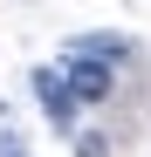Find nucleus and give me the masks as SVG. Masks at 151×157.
I'll use <instances>...</instances> for the list:
<instances>
[{"mask_svg":"<svg viewBox=\"0 0 151 157\" xmlns=\"http://www.w3.org/2000/svg\"><path fill=\"white\" fill-rule=\"evenodd\" d=\"M28 82H35V96H41V109H48V123H55V137H76V109H83V102H76V89H69V75H62V68H35Z\"/></svg>","mask_w":151,"mask_h":157,"instance_id":"1","label":"nucleus"},{"mask_svg":"<svg viewBox=\"0 0 151 157\" xmlns=\"http://www.w3.org/2000/svg\"><path fill=\"white\" fill-rule=\"evenodd\" d=\"M62 75H69L76 102H110V89H117V62H103V55H62Z\"/></svg>","mask_w":151,"mask_h":157,"instance_id":"2","label":"nucleus"},{"mask_svg":"<svg viewBox=\"0 0 151 157\" xmlns=\"http://www.w3.org/2000/svg\"><path fill=\"white\" fill-rule=\"evenodd\" d=\"M69 55H103V62H124V55H131V41H117V34H83Z\"/></svg>","mask_w":151,"mask_h":157,"instance_id":"3","label":"nucleus"},{"mask_svg":"<svg viewBox=\"0 0 151 157\" xmlns=\"http://www.w3.org/2000/svg\"><path fill=\"white\" fill-rule=\"evenodd\" d=\"M76 157H110V144H103V130H76Z\"/></svg>","mask_w":151,"mask_h":157,"instance_id":"4","label":"nucleus"},{"mask_svg":"<svg viewBox=\"0 0 151 157\" xmlns=\"http://www.w3.org/2000/svg\"><path fill=\"white\" fill-rule=\"evenodd\" d=\"M14 150H28V144H21V130H0V157H14Z\"/></svg>","mask_w":151,"mask_h":157,"instance_id":"5","label":"nucleus"},{"mask_svg":"<svg viewBox=\"0 0 151 157\" xmlns=\"http://www.w3.org/2000/svg\"><path fill=\"white\" fill-rule=\"evenodd\" d=\"M0 123H7V102H0Z\"/></svg>","mask_w":151,"mask_h":157,"instance_id":"6","label":"nucleus"},{"mask_svg":"<svg viewBox=\"0 0 151 157\" xmlns=\"http://www.w3.org/2000/svg\"><path fill=\"white\" fill-rule=\"evenodd\" d=\"M14 157H28V150H14Z\"/></svg>","mask_w":151,"mask_h":157,"instance_id":"7","label":"nucleus"}]
</instances>
